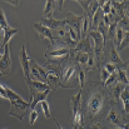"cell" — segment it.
Wrapping results in <instances>:
<instances>
[{
  "label": "cell",
  "instance_id": "5",
  "mask_svg": "<svg viewBox=\"0 0 129 129\" xmlns=\"http://www.w3.org/2000/svg\"><path fill=\"white\" fill-rule=\"evenodd\" d=\"M0 73H1V75H4V74L9 75L11 73V59H10L9 45L4 46V53L0 59Z\"/></svg>",
  "mask_w": 129,
  "mask_h": 129
},
{
  "label": "cell",
  "instance_id": "14",
  "mask_svg": "<svg viewBox=\"0 0 129 129\" xmlns=\"http://www.w3.org/2000/svg\"><path fill=\"white\" fill-rule=\"evenodd\" d=\"M109 58H110V64H113V65H115V67H119V68H127V64L119 58V55H118V51L115 50V46H114V44L112 43V46H110V55H109Z\"/></svg>",
  "mask_w": 129,
  "mask_h": 129
},
{
  "label": "cell",
  "instance_id": "32",
  "mask_svg": "<svg viewBox=\"0 0 129 129\" xmlns=\"http://www.w3.org/2000/svg\"><path fill=\"white\" fill-rule=\"evenodd\" d=\"M0 75H1V73H0Z\"/></svg>",
  "mask_w": 129,
  "mask_h": 129
},
{
  "label": "cell",
  "instance_id": "21",
  "mask_svg": "<svg viewBox=\"0 0 129 129\" xmlns=\"http://www.w3.org/2000/svg\"><path fill=\"white\" fill-rule=\"evenodd\" d=\"M103 11V15H109L110 14V9H112V1H104L103 6L100 8Z\"/></svg>",
  "mask_w": 129,
  "mask_h": 129
},
{
  "label": "cell",
  "instance_id": "19",
  "mask_svg": "<svg viewBox=\"0 0 129 129\" xmlns=\"http://www.w3.org/2000/svg\"><path fill=\"white\" fill-rule=\"evenodd\" d=\"M40 105H42V109H43L45 118H46V119H50V118H51V115H50V108H49V104L46 103V100L40 102Z\"/></svg>",
  "mask_w": 129,
  "mask_h": 129
},
{
  "label": "cell",
  "instance_id": "6",
  "mask_svg": "<svg viewBox=\"0 0 129 129\" xmlns=\"http://www.w3.org/2000/svg\"><path fill=\"white\" fill-rule=\"evenodd\" d=\"M63 5H64L63 0H59V1L46 0L45 1V8H44V11H43L44 19H51L53 18V13L55 11V9L61 11L63 10Z\"/></svg>",
  "mask_w": 129,
  "mask_h": 129
},
{
  "label": "cell",
  "instance_id": "8",
  "mask_svg": "<svg viewBox=\"0 0 129 129\" xmlns=\"http://www.w3.org/2000/svg\"><path fill=\"white\" fill-rule=\"evenodd\" d=\"M33 28L37 30V33L40 35V38H43V39H48L49 42H50V45H54V37H53V33H51V30L50 29H48V28H45L40 23H35L34 25H33Z\"/></svg>",
  "mask_w": 129,
  "mask_h": 129
},
{
  "label": "cell",
  "instance_id": "9",
  "mask_svg": "<svg viewBox=\"0 0 129 129\" xmlns=\"http://www.w3.org/2000/svg\"><path fill=\"white\" fill-rule=\"evenodd\" d=\"M74 50H78V51H83V53H86V54H94V48H93V43L90 40L89 37H85L83 39H80L75 49Z\"/></svg>",
  "mask_w": 129,
  "mask_h": 129
},
{
  "label": "cell",
  "instance_id": "12",
  "mask_svg": "<svg viewBox=\"0 0 129 129\" xmlns=\"http://www.w3.org/2000/svg\"><path fill=\"white\" fill-rule=\"evenodd\" d=\"M50 93V89L45 90V91H40V93H35V94H31V100H30V110H34L35 107L38 105V103L43 102L46 99L48 94Z\"/></svg>",
  "mask_w": 129,
  "mask_h": 129
},
{
  "label": "cell",
  "instance_id": "25",
  "mask_svg": "<svg viewBox=\"0 0 129 129\" xmlns=\"http://www.w3.org/2000/svg\"><path fill=\"white\" fill-rule=\"evenodd\" d=\"M128 40H129V35H127V37L123 39V42L120 43V45L118 46V50H123L124 48H127V46H128ZM118 50H117V51H118Z\"/></svg>",
  "mask_w": 129,
  "mask_h": 129
},
{
  "label": "cell",
  "instance_id": "16",
  "mask_svg": "<svg viewBox=\"0 0 129 129\" xmlns=\"http://www.w3.org/2000/svg\"><path fill=\"white\" fill-rule=\"evenodd\" d=\"M117 80H118V83L128 85L129 82H128V77H127V68L117 67Z\"/></svg>",
  "mask_w": 129,
  "mask_h": 129
},
{
  "label": "cell",
  "instance_id": "27",
  "mask_svg": "<svg viewBox=\"0 0 129 129\" xmlns=\"http://www.w3.org/2000/svg\"><path fill=\"white\" fill-rule=\"evenodd\" d=\"M85 129H104V125H103V123H96V124L90 125V127H88Z\"/></svg>",
  "mask_w": 129,
  "mask_h": 129
},
{
  "label": "cell",
  "instance_id": "18",
  "mask_svg": "<svg viewBox=\"0 0 129 129\" xmlns=\"http://www.w3.org/2000/svg\"><path fill=\"white\" fill-rule=\"evenodd\" d=\"M74 65H75V72H77V75H78L79 85H80V88H83L84 84H85V72H84V69H83L79 64H77L75 61H74Z\"/></svg>",
  "mask_w": 129,
  "mask_h": 129
},
{
  "label": "cell",
  "instance_id": "28",
  "mask_svg": "<svg viewBox=\"0 0 129 129\" xmlns=\"http://www.w3.org/2000/svg\"><path fill=\"white\" fill-rule=\"evenodd\" d=\"M9 3H10L11 5H15V6H16V5L19 4V1H9Z\"/></svg>",
  "mask_w": 129,
  "mask_h": 129
},
{
  "label": "cell",
  "instance_id": "23",
  "mask_svg": "<svg viewBox=\"0 0 129 129\" xmlns=\"http://www.w3.org/2000/svg\"><path fill=\"white\" fill-rule=\"evenodd\" d=\"M109 75H110V74H109V73L102 67V68H100V78H102V83H103V84L107 82V79L109 78Z\"/></svg>",
  "mask_w": 129,
  "mask_h": 129
},
{
  "label": "cell",
  "instance_id": "13",
  "mask_svg": "<svg viewBox=\"0 0 129 129\" xmlns=\"http://www.w3.org/2000/svg\"><path fill=\"white\" fill-rule=\"evenodd\" d=\"M82 90L78 91V94H75L74 96L70 98V105H72V113L73 117L80 113V104H82Z\"/></svg>",
  "mask_w": 129,
  "mask_h": 129
},
{
  "label": "cell",
  "instance_id": "2",
  "mask_svg": "<svg viewBox=\"0 0 129 129\" xmlns=\"http://www.w3.org/2000/svg\"><path fill=\"white\" fill-rule=\"evenodd\" d=\"M5 90H6V94H8V100L10 102L9 115L16 118L18 120H23V118L28 113H30V104L28 102H25L19 94H16L10 88L5 86Z\"/></svg>",
  "mask_w": 129,
  "mask_h": 129
},
{
  "label": "cell",
  "instance_id": "22",
  "mask_svg": "<svg viewBox=\"0 0 129 129\" xmlns=\"http://www.w3.org/2000/svg\"><path fill=\"white\" fill-rule=\"evenodd\" d=\"M103 68H104L109 74H113V73H115V72H117V67H115V65H113V64H110V63H105V64L103 65Z\"/></svg>",
  "mask_w": 129,
  "mask_h": 129
},
{
  "label": "cell",
  "instance_id": "31",
  "mask_svg": "<svg viewBox=\"0 0 129 129\" xmlns=\"http://www.w3.org/2000/svg\"><path fill=\"white\" fill-rule=\"evenodd\" d=\"M113 129H119V128H113Z\"/></svg>",
  "mask_w": 129,
  "mask_h": 129
},
{
  "label": "cell",
  "instance_id": "29",
  "mask_svg": "<svg viewBox=\"0 0 129 129\" xmlns=\"http://www.w3.org/2000/svg\"><path fill=\"white\" fill-rule=\"evenodd\" d=\"M55 124H56V127H58V129H61V127H60V124H59V123H58L56 120H55Z\"/></svg>",
  "mask_w": 129,
  "mask_h": 129
},
{
  "label": "cell",
  "instance_id": "24",
  "mask_svg": "<svg viewBox=\"0 0 129 129\" xmlns=\"http://www.w3.org/2000/svg\"><path fill=\"white\" fill-rule=\"evenodd\" d=\"M38 118V112L34 109V110H30V124H34L35 120Z\"/></svg>",
  "mask_w": 129,
  "mask_h": 129
},
{
  "label": "cell",
  "instance_id": "17",
  "mask_svg": "<svg viewBox=\"0 0 129 129\" xmlns=\"http://www.w3.org/2000/svg\"><path fill=\"white\" fill-rule=\"evenodd\" d=\"M18 33V29L14 28H8L6 30H4V37H3V49L5 45H8V43L10 42V39Z\"/></svg>",
  "mask_w": 129,
  "mask_h": 129
},
{
  "label": "cell",
  "instance_id": "26",
  "mask_svg": "<svg viewBox=\"0 0 129 129\" xmlns=\"http://www.w3.org/2000/svg\"><path fill=\"white\" fill-rule=\"evenodd\" d=\"M0 96L4 98V99H8V94H6L5 86H3V85H0Z\"/></svg>",
  "mask_w": 129,
  "mask_h": 129
},
{
  "label": "cell",
  "instance_id": "10",
  "mask_svg": "<svg viewBox=\"0 0 129 129\" xmlns=\"http://www.w3.org/2000/svg\"><path fill=\"white\" fill-rule=\"evenodd\" d=\"M40 24L43 26H45V28L50 29V30H54L56 28H64V26H67L65 20H56L54 18H51V19H43Z\"/></svg>",
  "mask_w": 129,
  "mask_h": 129
},
{
  "label": "cell",
  "instance_id": "7",
  "mask_svg": "<svg viewBox=\"0 0 129 129\" xmlns=\"http://www.w3.org/2000/svg\"><path fill=\"white\" fill-rule=\"evenodd\" d=\"M20 64H21V68H23V73H24V77H25V82L30 80L29 58H28V55H26V48H25V44L21 46V50H20Z\"/></svg>",
  "mask_w": 129,
  "mask_h": 129
},
{
  "label": "cell",
  "instance_id": "15",
  "mask_svg": "<svg viewBox=\"0 0 129 129\" xmlns=\"http://www.w3.org/2000/svg\"><path fill=\"white\" fill-rule=\"evenodd\" d=\"M119 100L123 104V110L125 112V114H128V112H129V85L125 86L124 90L120 93Z\"/></svg>",
  "mask_w": 129,
  "mask_h": 129
},
{
  "label": "cell",
  "instance_id": "3",
  "mask_svg": "<svg viewBox=\"0 0 129 129\" xmlns=\"http://www.w3.org/2000/svg\"><path fill=\"white\" fill-rule=\"evenodd\" d=\"M107 123H110L112 125H114V128L128 129V114H125V112L119 107L118 103L110 102V108L103 124Z\"/></svg>",
  "mask_w": 129,
  "mask_h": 129
},
{
  "label": "cell",
  "instance_id": "4",
  "mask_svg": "<svg viewBox=\"0 0 129 129\" xmlns=\"http://www.w3.org/2000/svg\"><path fill=\"white\" fill-rule=\"evenodd\" d=\"M65 23H67V26L72 28L82 39V23H83V15L82 16H78L70 11L65 13Z\"/></svg>",
  "mask_w": 129,
  "mask_h": 129
},
{
  "label": "cell",
  "instance_id": "20",
  "mask_svg": "<svg viewBox=\"0 0 129 129\" xmlns=\"http://www.w3.org/2000/svg\"><path fill=\"white\" fill-rule=\"evenodd\" d=\"M0 26H1V29L3 30H6L8 28H10L9 26V24H8V21H6V18H5V14H4V11L0 9Z\"/></svg>",
  "mask_w": 129,
  "mask_h": 129
},
{
  "label": "cell",
  "instance_id": "1",
  "mask_svg": "<svg viewBox=\"0 0 129 129\" xmlns=\"http://www.w3.org/2000/svg\"><path fill=\"white\" fill-rule=\"evenodd\" d=\"M82 90H85V95L83 96L82 94L80 104V113L83 115V124L85 129L96 123H102L105 119L112 99L109 96L108 89L103 83H85Z\"/></svg>",
  "mask_w": 129,
  "mask_h": 129
},
{
  "label": "cell",
  "instance_id": "11",
  "mask_svg": "<svg viewBox=\"0 0 129 129\" xmlns=\"http://www.w3.org/2000/svg\"><path fill=\"white\" fill-rule=\"evenodd\" d=\"M26 85H28V88H29L30 95H31V94H35V93L45 91V90L49 89L48 84H44V83L37 82V80H28V82H26Z\"/></svg>",
  "mask_w": 129,
  "mask_h": 129
},
{
  "label": "cell",
  "instance_id": "30",
  "mask_svg": "<svg viewBox=\"0 0 129 129\" xmlns=\"http://www.w3.org/2000/svg\"><path fill=\"white\" fill-rule=\"evenodd\" d=\"M1 56H3V54H0V59H1Z\"/></svg>",
  "mask_w": 129,
  "mask_h": 129
}]
</instances>
